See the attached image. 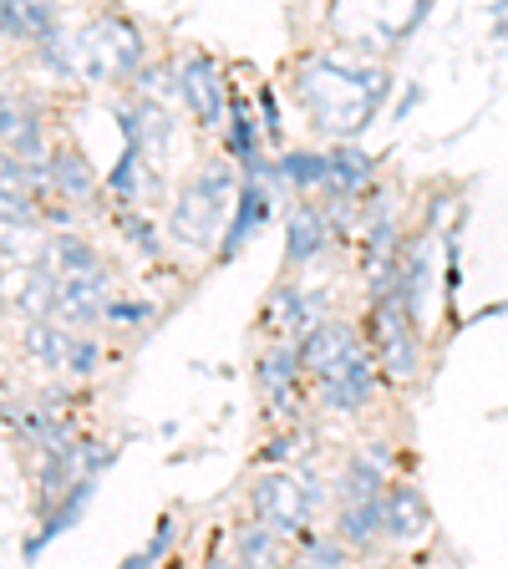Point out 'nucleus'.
I'll list each match as a JSON object with an SVG mask.
<instances>
[{"instance_id": "1", "label": "nucleus", "mask_w": 508, "mask_h": 569, "mask_svg": "<svg viewBox=\"0 0 508 569\" xmlns=\"http://www.w3.org/2000/svg\"><path fill=\"white\" fill-rule=\"evenodd\" d=\"M387 92L391 77L381 67H356L341 57H306L296 67L300 107H310L320 128H331L336 138H356L381 112Z\"/></svg>"}, {"instance_id": "11", "label": "nucleus", "mask_w": 508, "mask_h": 569, "mask_svg": "<svg viewBox=\"0 0 508 569\" xmlns=\"http://www.w3.org/2000/svg\"><path fill=\"white\" fill-rule=\"evenodd\" d=\"M432 529V509H427V498L417 483H387L381 493V533L387 539H417V533Z\"/></svg>"}, {"instance_id": "3", "label": "nucleus", "mask_w": 508, "mask_h": 569, "mask_svg": "<svg viewBox=\"0 0 508 569\" xmlns=\"http://www.w3.org/2000/svg\"><path fill=\"white\" fill-rule=\"evenodd\" d=\"M371 341H377V367L387 381H412L417 371H422L417 316L407 310L397 284H391L387 296H371Z\"/></svg>"}, {"instance_id": "12", "label": "nucleus", "mask_w": 508, "mask_h": 569, "mask_svg": "<svg viewBox=\"0 0 508 569\" xmlns=\"http://www.w3.org/2000/svg\"><path fill=\"white\" fill-rule=\"evenodd\" d=\"M92 493H97V473H77V478H71V488L47 509V519H41V533H36L31 545H26V559H41V555H47L51 539H61V533H67L71 523L87 513Z\"/></svg>"}, {"instance_id": "17", "label": "nucleus", "mask_w": 508, "mask_h": 569, "mask_svg": "<svg viewBox=\"0 0 508 569\" xmlns=\"http://www.w3.org/2000/svg\"><path fill=\"white\" fill-rule=\"evenodd\" d=\"M336 533L346 539V549H371L381 533V498H361V503H341L336 513Z\"/></svg>"}, {"instance_id": "15", "label": "nucleus", "mask_w": 508, "mask_h": 569, "mask_svg": "<svg viewBox=\"0 0 508 569\" xmlns=\"http://www.w3.org/2000/svg\"><path fill=\"white\" fill-rule=\"evenodd\" d=\"M21 346H26V356H31V361H41V367H51V371H67L77 336L67 331V320H61V316H36L31 326H26Z\"/></svg>"}, {"instance_id": "8", "label": "nucleus", "mask_w": 508, "mask_h": 569, "mask_svg": "<svg viewBox=\"0 0 508 569\" xmlns=\"http://www.w3.org/2000/svg\"><path fill=\"white\" fill-rule=\"evenodd\" d=\"M255 377H260V391H265V402H270L275 417L296 412L300 377H306V361H300L296 341H285V346H275V351H265L260 367H255Z\"/></svg>"}, {"instance_id": "37", "label": "nucleus", "mask_w": 508, "mask_h": 569, "mask_svg": "<svg viewBox=\"0 0 508 569\" xmlns=\"http://www.w3.org/2000/svg\"><path fill=\"white\" fill-rule=\"evenodd\" d=\"M488 11H494V16H504V11H508V0H494V6H488Z\"/></svg>"}, {"instance_id": "31", "label": "nucleus", "mask_w": 508, "mask_h": 569, "mask_svg": "<svg viewBox=\"0 0 508 569\" xmlns=\"http://www.w3.org/2000/svg\"><path fill=\"white\" fill-rule=\"evenodd\" d=\"M260 107H265V138H280V112H275V92L270 87H260Z\"/></svg>"}, {"instance_id": "6", "label": "nucleus", "mask_w": 508, "mask_h": 569, "mask_svg": "<svg viewBox=\"0 0 508 569\" xmlns=\"http://www.w3.org/2000/svg\"><path fill=\"white\" fill-rule=\"evenodd\" d=\"M173 71H178V102L189 107L203 128L229 122L225 118L229 112V82H225V71H219V61H213L209 51H189Z\"/></svg>"}, {"instance_id": "34", "label": "nucleus", "mask_w": 508, "mask_h": 569, "mask_svg": "<svg viewBox=\"0 0 508 569\" xmlns=\"http://www.w3.org/2000/svg\"><path fill=\"white\" fill-rule=\"evenodd\" d=\"M41 219H51V224H71V209L67 203H41Z\"/></svg>"}, {"instance_id": "20", "label": "nucleus", "mask_w": 508, "mask_h": 569, "mask_svg": "<svg viewBox=\"0 0 508 569\" xmlns=\"http://www.w3.org/2000/svg\"><path fill=\"white\" fill-rule=\"evenodd\" d=\"M381 493H387V473H381L377 462H371L367 452L346 458L341 478H336V498H341V503H361V498H381Z\"/></svg>"}, {"instance_id": "16", "label": "nucleus", "mask_w": 508, "mask_h": 569, "mask_svg": "<svg viewBox=\"0 0 508 569\" xmlns=\"http://www.w3.org/2000/svg\"><path fill=\"white\" fill-rule=\"evenodd\" d=\"M326 163H331L326 189H341V193H367L371 178H377V158L361 153L351 138H341V148H336V153H326Z\"/></svg>"}, {"instance_id": "35", "label": "nucleus", "mask_w": 508, "mask_h": 569, "mask_svg": "<svg viewBox=\"0 0 508 569\" xmlns=\"http://www.w3.org/2000/svg\"><path fill=\"white\" fill-rule=\"evenodd\" d=\"M417 97H422V87H407V92H402V102H397V118H407V112H412V107H417Z\"/></svg>"}, {"instance_id": "26", "label": "nucleus", "mask_w": 508, "mask_h": 569, "mask_svg": "<svg viewBox=\"0 0 508 569\" xmlns=\"http://www.w3.org/2000/svg\"><path fill=\"white\" fill-rule=\"evenodd\" d=\"M118 224H122V234H128V244L138 249L142 260H158V254H163V239H158L153 219H142V213H138V203H128V209L118 213Z\"/></svg>"}, {"instance_id": "30", "label": "nucleus", "mask_w": 508, "mask_h": 569, "mask_svg": "<svg viewBox=\"0 0 508 569\" xmlns=\"http://www.w3.org/2000/svg\"><path fill=\"white\" fill-rule=\"evenodd\" d=\"M102 316L118 320V326H148V320H153V306H138V300H107Z\"/></svg>"}, {"instance_id": "10", "label": "nucleus", "mask_w": 508, "mask_h": 569, "mask_svg": "<svg viewBox=\"0 0 508 569\" xmlns=\"http://www.w3.org/2000/svg\"><path fill=\"white\" fill-rule=\"evenodd\" d=\"M331 244V224H326V213L320 203H296V209L285 213V264L300 270V264H316Z\"/></svg>"}, {"instance_id": "25", "label": "nucleus", "mask_w": 508, "mask_h": 569, "mask_svg": "<svg viewBox=\"0 0 508 569\" xmlns=\"http://www.w3.org/2000/svg\"><path fill=\"white\" fill-rule=\"evenodd\" d=\"M51 306H57V270L36 264L21 284V310H26V320H36V316H51Z\"/></svg>"}, {"instance_id": "28", "label": "nucleus", "mask_w": 508, "mask_h": 569, "mask_svg": "<svg viewBox=\"0 0 508 569\" xmlns=\"http://www.w3.org/2000/svg\"><path fill=\"white\" fill-rule=\"evenodd\" d=\"M168 549H173V513H163V519H158V529H153V545H148V549H138V555L128 559V569L158 565V559H163Z\"/></svg>"}, {"instance_id": "33", "label": "nucleus", "mask_w": 508, "mask_h": 569, "mask_svg": "<svg viewBox=\"0 0 508 569\" xmlns=\"http://www.w3.org/2000/svg\"><path fill=\"white\" fill-rule=\"evenodd\" d=\"M296 442H300V438H275L270 448H265V462H280V458H290V452H296Z\"/></svg>"}, {"instance_id": "22", "label": "nucleus", "mask_w": 508, "mask_h": 569, "mask_svg": "<svg viewBox=\"0 0 508 569\" xmlns=\"http://www.w3.org/2000/svg\"><path fill=\"white\" fill-rule=\"evenodd\" d=\"M326 173H331V163H326V153H316V148H296V153L280 158V178L300 193L326 189Z\"/></svg>"}, {"instance_id": "4", "label": "nucleus", "mask_w": 508, "mask_h": 569, "mask_svg": "<svg viewBox=\"0 0 508 569\" xmlns=\"http://www.w3.org/2000/svg\"><path fill=\"white\" fill-rule=\"evenodd\" d=\"M82 77L87 82H118L142 67V31L128 16H102L82 36Z\"/></svg>"}, {"instance_id": "21", "label": "nucleus", "mask_w": 508, "mask_h": 569, "mask_svg": "<svg viewBox=\"0 0 508 569\" xmlns=\"http://www.w3.org/2000/svg\"><path fill=\"white\" fill-rule=\"evenodd\" d=\"M235 555L239 565H275L280 559V529L270 519H249L235 529Z\"/></svg>"}, {"instance_id": "27", "label": "nucleus", "mask_w": 508, "mask_h": 569, "mask_svg": "<svg viewBox=\"0 0 508 569\" xmlns=\"http://www.w3.org/2000/svg\"><path fill=\"white\" fill-rule=\"evenodd\" d=\"M300 565H346V539H316V533H300Z\"/></svg>"}, {"instance_id": "9", "label": "nucleus", "mask_w": 508, "mask_h": 569, "mask_svg": "<svg viewBox=\"0 0 508 569\" xmlns=\"http://www.w3.org/2000/svg\"><path fill=\"white\" fill-rule=\"evenodd\" d=\"M107 310V270H82V274H57V306L51 316H61L67 326H92Z\"/></svg>"}, {"instance_id": "18", "label": "nucleus", "mask_w": 508, "mask_h": 569, "mask_svg": "<svg viewBox=\"0 0 508 569\" xmlns=\"http://www.w3.org/2000/svg\"><path fill=\"white\" fill-rule=\"evenodd\" d=\"M47 163H51V189L61 193V199H92L97 193V173H92V163H87L82 153H71V148H61V153H47Z\"/></svg>"}, {"instance_id": "23", "label": "nucleus", "mask_w": 508, "mask_h": 569, "mask_svg": "<svg viewBox=\"0 0 508 569\" xmlns=\"http://www.w3.org/2000/svg\"><path fill=\"white\" fill-rule=\"evenodd\" d=\"M225 153L235 158L239 168L260 158V132H255V118H249V107H245V102L229 107V138H225Z\"/></svg>"}, {"instance_id": "7", "label": "nucleus", "mask_w": 508, "mask_h": 569, "mask_svg": "<svg viewBox=\"0 0 508 569\" xmlns=\"http://www.w3.org/2000/svg\"><path fill=\"white\" fill-rule=\"evenodd\" d=\"M255 513L260 519H270L280 533H306V523H310V498H306V488H300V478H290V473H260V483H255Z\"/></svg>"}, {"instance_id": "32", "label": "nucleus", "mask_w": 508, "mask_h": 569, "mask_svg": "<svg viewBox=\"0 0 508 569\" xmlns=\"http://www.w3.org/2000/svg\"><path fill=\"white\" fill-rule=\"evenodd\" d=\"M361 452H367V458L377 462L381 473H391V458H397V452H391V442H387V438H371V442H367V448H361Z\"/></svg>"}, {"instance_id": "24", "label": "nucleus", "mask_w": 508, "mask_h": 569, "mask_svg": "<svg viewBox=\"0 0 508 569\" xmlns=\"http://www.w3.org/2000/svg\"><path fill=\"white\" fill-rule=\"evenodd\" d=\"M148 163V158L138 153V148H122V158H118V168H112V173H107V193H112V199L122 203V209H128V203H138L142 199V178H138V168Z\"/></svg>"}, {"instance_id": "29", "label": "nucleus", "mask_w": 508, "mask_h": 569, "mask_svg": "<svg viewBox=\"0 0 508 569\" xmlns=\"http://www.w3.org/2000/svg\"><path fill=\"white\" fill-rule=\"evenodd\" d=\"M97 367H102V346H97L92 336H77V346H71V361H67V371H71V377H92Z\"/></svg>"}, {"instance_id": "13", "label": "nucleus", "mask_w": 508, "mask_h": 569, "mask_svg": "<svg viewBox=\"0 0 508 569\" xmlns=\"http://www.w3.org/2000/svg\"><path fill=\"white\" fill-rule=\"evenodd\" d=\"M300 361H306L310 377H320V371H331L336 361H346V356L356 351V331H351V320H320V326H310L306 336L296 341Z\"/></svg>"}, {"instance_id": "2", "label": "nucleus", "mask_w": 508, "mask_h": 569, "mask_svg": "<svg viewBox=\"0 0 508 569\" xmlns=\"http://www.w3.org/2000/svg\"><path fill=\"white\" fill-rule=\"evenodd\" d=\"M239 178H235V158H209L199 173L183 183V193L173 199V213H168V239L178 249H219V234H225V219L235 209Z\"/></svg>"}, {"instance_id": "36", "label": "nucleus", "mask_w": 508, "mask_h": 569, "mask_svg": "<svg viewBox=\"0 0 508 569\" xmlns=\"http://www.w3.org/2000/svg\"><path fill=\"white\" fill-rule=\"evenodd\" d=\"M0 422H16V407H6V397H0Z\"/></svg>"}, {"instance_id": "14", "label": "nucleus", "mask_w": 508, "mask_h": 569, "mask_svg": "<svg viewBox=\"0 0 508 569\" xmlns=\"http://www.w3.org/2000/svg\"><path fill=\"white\" fill-rule=\"evenodd\" d=\"M57 26H61L57 0H0V36H6V41L36 47V41L51 36Z\"/></svg>"}, {"instance_id": "19", "label": "nucleus", "mask_w": 508, "mask_h": 569, "mask_svg": "<svg viewBox=\"0 0 508 569\" xmlns=\"http://www.w3.org/2000/svg\"><path fill=\"white\" fill-rule=\"evenodd\" d=\"M41 264H51L57 274H82V270H102V254L82 234H57L41 244Z\"/></svg>"}, {"instance_id": "5", "label": "nucleus", "mask_w": 508, "mask_h": 569, "mask_svg": "<svg viewBox=\"0 0 508 569\" xmlns=\"http://www.w3.org/2000/svg\"><path fill=\"white\" fill-rule=\"evenodd\" d=\"M377 377H381L377 356H367L361 346H356L346 361H336L331 371H320V377H316V397H320V407H326V412L351 417V412H361V407L377 397Z\"/></svg>"}]
</instances>
